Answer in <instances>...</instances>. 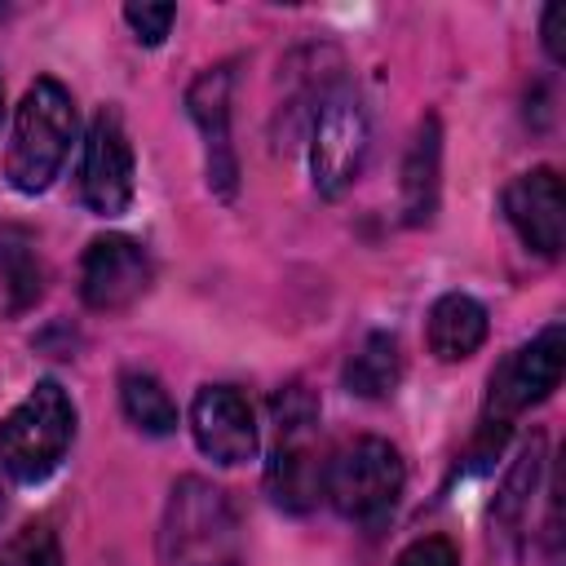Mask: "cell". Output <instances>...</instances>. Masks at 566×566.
Here are the masks:
<instances>
[{"instance_id": "cell-1", "label": "cell", "mask_w": 566, "mask_h": 566, "mask_svg": "<svg viewBox=\"0 0 566 566\" xmlns=\"http://www.w3.org/2000/svg\"><path fill=\"white\" fill-rule=\"evenodd\" d=\"M243 526L234 500L208 478H177L155 531L159 566H239Z\"/></svg>"}, {"instance_id": "cell-2", "label": "cell", "mask_w": 566, "mask_h": 566, "mask_svg": "<svg viewBox=\"0 0 566 566\" xmlns=\"http://www.w3.org/2000/svg\"><path fill=\"white\" fill-rule=\"evenodd\" d=\"M75 124L80 119L66 84H57L53 75H40L13 111V142L4 155L9 186L22 195H44L71 155Z\"/></svg>"}, {"instance_id": "cell-3", "label": "cell", "mask_w": 566, "mask_h": 566, "mask_svg": "<svg viewBox=\"0 0 566 566\" xmlns=\"http://www.w3.org/2000/svg\"><path fill=\"white\" fill-rule=\"evenodd\" d=\"M402 486H407V464H402V455L389 438L363 433V438H354V442H345L327 455L323 500L345 522L380 526L398 509Z\"/></svg>"}, {"instance_id": "cell-4", "label": "cell", "mask_w": 566, "mask_h": 566, "mask_svg": "<svg viewBox=\"0 0 566 566\" xmlns=\"http://www.w3.org/2000/svg\"><path fill=\"white\" fill-rule=\"evenodd\" d=\"M75 438V407L57 380H35L0 424V469L13 482H44Z\"/></svg>"}, {"instance_id": "cell-5", "label": "cell", "mask_w": 566, "mask_h": 566, "mask_svg": "<svg viewBox=\"0 0 566 566\" xmlns=\"http://www.w3.org/2000/svg\"><path fill=\"white\" fill-rule=\"evenodd\" d=\"M371 150V115L354 84L336 80L310 115V177L323 199H340Z\"/></svg>"}, {"instance_id": "cell-6", "label": "cell", "mask_w": 566, "mask_h": 566, "mask_svg": "<svg viewBox=\"0 0 566 566\" xmlns=\"http://www.w3.org/2000/svg\"><path fill=\"white\" fill-rule=\"evenodd\" d=\"M566 371V332L548 323L539 336L517 345L486 380V424H509L517 411L544 402Z\"/></svg>"}, {"instance_id": "cell-7", "label": "cell", "mask_w": 566, "mask_h": 566, "mask_svg": "<svg viewBox=\"0 0 566 566\" xmlns=\"http://www.w3.org/2000/svg\"><path fill=\"white\" fill-rule=\"evenodd\" d=\"M80 199L97 217H124L133 203V146L124 133V115L115 106H102L84 133Z\"/></svg>"}, {"instance_id": "cell-8", "label": "cell", "mask_w": 566, "mask_h": 566, "mask_svg": "<svg viewBox=\"0 0 566 566\" xmlns=\"http://www.w3.org/2000/svg\"><path fill=\"white\" fill-rule=\"evenodd\" d=\"M150 279V252L128 234H97L80 256V301L97 314H119L137 305Z\"/></svg>"}, {"instance_id": "cell-9", "label": "cell", "mask_w": 566, "mask_h": 566, "mask_svg": "<svg viewBox=\"0 0 566 566\" xmlns=\"http://www.w3.org/2000/svg\"><path fill=\"white\" fill-rule=\"evenodd\" d=\"M230 84H234V71H230V62H221V66L199 71L186 88V115L195 119V128L203 137L208 190L217 199H234V190H239V155L230 142Z\"/></svg>"}, {"instance_id": "cell-10", "label": "cell", "mask_w": 566, "mask_h": 566, "mask_svg": "<svg viewBox=\"0 0 566 566\" xmlns=\"http://www.w3.org/2000/svg\"><path fill=\"white\" fill-rule=\"evenodd\" d=\"M504 221L517 230V239L539 252V256H557L566 243V190L557 168L539 164L531 172H517L504 195H500Z\"/></svg>"}, {"instance_id": "cell-11", "label": "cell", "mask_w": 566, "mask_h": 566, "mask_svg": "<svg viewBox=\"0 0 566 566\" xmlns=\"http://www.w3.org/2000/svg\"><path fill=\"white\" fill-rule=\"evenodd\" d=\"M274 429H279V442H274L270 464H265V495L283 513H310L323 500V473H327L318 420L274 424Z\"/></svg>"}, {"instance_id": "cell-12", "label": "cell", "mask_w": 566, "mask_h": 566, "mask_svg": "<svg viewBox=\"0 0 566 566\" xmlns=\"http://www.w3.org/2000/svg\"><path fill=\"white\" fill-rule=\"evenodd\" d=\"M190 433L195 447L212 464H248L256 455V420L248 398L234 385H203L190 402Z\"/></svg>"}, {"instance_id": "cell-13", "label": "cell", "mask_w": 566, "mask_h": 566, "mask_svg": "<svg viewBox=\"0 0 566 566\" xmlns=\"http://www.w3.org/2000/svg\"><path fill=\"white\" fill-rule=\"evenodd\" d=\"M486 305L473 301L469 292H447L429 305L424 318V345L438 363H464L486 345Z\"/></svg>"}, {"instance_id": "cell-14", "label": "cell", "mask_w": 566, "mask_h": 566, "mask_svg": "<svg viewBox=\"0 0 566 566\" xmlns=\"http://www.w3.org/2000/svg\"><path fill=\"white\" fill-rule=\"evenodd\" d=\"M438 190H442V124L438 115H424L402 159V221L429 226L438 212Z\"/></svg>"}, {"instance_id": "cell-15", "label": "cell", "mask_w": 566, "mask_h": 566, "mask_svg": "<svg viewBox=\"0 0 566 566\" xmlns=\"http://www.w3.org/2000/svg\"><path fill=\"white\" fill-rule=\"evenodd\" d=\"M345 389L358 398H389L402 380V345L394 332H367L340 371Z\"/></svg>"}, {"instance_id": "cell-16", "label": "cell", "mask_w": 566, "mask_h": 566, "mask_svg": "<svg viewBox=\"0 0 566 566\" xmlns=\"http://www.w3.org/2000/svg\"><path fill=\"white\" fill-rule=\"evenodd\" d=\"M119 407H124L128 424L150 433V438L177 433V402L168 398V389L150 371H124L119 376Z\"/></svg>"}, {"instance_id": "cell-17", "label": "cell", "mask_w": 566, "mask_h": 566, "mask_svg": "<svg viewBox=\"0 0 566 566\" xmlns=\"http://www.w3.org/2000/svg\"><path fill=\"white\" fill-rule=\"evenodd\" d=\"M0 279L9 287V310H27L40 301L44 292V265H40V252H35V239L18 226H4L0 230Z\"/></svg>"}, {"instance_id": "cell-18", "label": "cell", "mask_w": 566, "mask_h": 566, "mask_svg": "<svg viewBox=\"0 0 566 566\" xmlns=\"http://www.w3.org/2000/svg\"><path fill=\"white\" fill-rule=\"evenodd\" d=\"M539 469H544V438L539 433H531V442L517 451V460L509 464V473H504V486H500V495H495V526L504 531V535H517V526H522V517H526V509H531V495H535V486H539Z\"/></svg>"}, {"instance_id": "cell-19", "label": "cell", "mask_w": 566, "mask_h": 566, "mask_svg": "<svg viewBox=\"0 0 566 566\" xmlns=\"http://www.w3.org/2000/svg\"><path fill=\"white\" fill-rule=\"evenodd\" d=\"M0 566H62V544L49 522H27L0 544Z\"/></svg>"}, {"instance_id": "cell-20", "label": "cell", "mask_w": 566, "mask_h": 566, "mask_svg": "<svg viewBox=\"0 0 566 566\" xmlns=\"http://www.w3.org/2000/svg\"><path fill=\"white\" fill-rule=\"evenodd\" d=\"M124 22L133 27V35L142 40V44H164V35H168V27L177 22V9L172 4H124Z\"/></svg>"}, {"instance_id": "cell-21", "label": "cell", "mask_w": 566, "mask_h": 566, "mask_svg": "<svg viewBox=\"0 0 566 566\" xmlns=\"http://www.w3.org/2000/svg\"><path fill=\"white\" fill-rule=\"evenodd\" d=\"M394 566H460V553H455L451 539L424 535V539H411V544L394 557Z\"/></svg>"}, {"instance_id": "cell-22", "label": "cell", "mask_w": 566, "mask_h": 566, "mask_svg": "<svg viewBox=\"0 0 566 566\" xmlns=\"http://www.w3.org/2000/svg\"><path fill=\"white\" fill-rule=\"evenodd\" d=\"M539 40H544V53L553 62H566V9L562 4H548L539 13Z\"/></svg>"}, {"instance_id": "cell-23", "label": "cell", "mask_w": 566, "mask_h": 566, "mask_svg": "<svg viewBox=\"0 0 566 566\" xmlns=\"http://www.w3.org/2000/svg\"><path fill=\"white\" fill-rule=\"evenodd\" d=\"M0 115H4V84H0Z\"/></svg>"}, {"instance_id": "cell-24", "label": "cell", "mask_w": 566, "mask_h": 566, "mask_svg": "<svg viewBox=\"0 0 566 566\" xmlns=\"http://www.w3.org/2000/svg\"><path fill=\"white\" fill-rule=\"evenodd\" d=\"M0 513H4V495H0Z\"/></svg>"}]
</instances>
